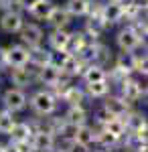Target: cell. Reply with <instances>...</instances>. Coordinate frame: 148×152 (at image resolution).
<instances>
[{
	"label": "cell",
	"mask_w": 148,
	"mask_h": 152,
	"mask_svg": "<svg viewBox=\"0 0 148 152\" xmlns=\"http://www.w3.org/2000/svg\"><path fill=\"white\" fill-rule=\"evenodd\" d=\"M31 105H33V110L37 114H41V116H49V114H53L55 112V97L49 94V91H39V94L33 95V99H31Z\"/></svg>",
	"instance_id": "obj_1"
},
{
	"label": "cell",
	"mask_w": 148,
	"mask_h": 152,
	"mask_svg": "<svg viewBox=\"0 0 148 152\" xmlns=\"http://www.w3.org/2000/svg\"><path fill=\"white\" fill-rule=\"evenodd\" d=\"M124 95L128 102H134L142 95V87L136 81H124Z\"/></svg>",
	"instance_id": "obj_23"
},
{
	"label": "cell",
	"mask_w": 148,
	"mask_h": 152,
	"mask_svg": "<svg viewBox=\"0 0 148 152\" xmlns=\"http://www.w3.org/2000/svg\"><path fill=\"white\" fill-rule=\"evenodd\" d=\"M16 120L12 118V112H0V134H10Z\"/></svg>",
	"instance_id": "obj_20"
},
{
	"label": "cell",
	"mask_w": 148,
	"mask_h": 152,
	"mask_svg": "<svg viewBox=\"0 0 148 152\" xmlns=\"http://www.w3.org/2000/svg\"><path fill=\"white\" fill-rule=\"evenodd\" d=\"M77 130H79V126H77V124H73V122H65V124L61 126V134H65L67 138L75 140V136H77Z\"/></svg>",
	"instance_id": "obj_27"
},
{
	"label": "cell",
	"mask_w": 148,
	"mask_h": 152,
	"mask_svg": "<svg viewBox=\"0 0 148 152\" xmlns=\"http://www.w3.org/2000/svg\"><path fill=\"white\" fill-rule=\"evenodd\" d=\"M53 10H55V4L51 0H37L34 6L31 8V14L34 18H39V20H47Z\"/></svg>",
	"instance_id": "obj_10"
},
{
	"label": "cell",
	"mask_w": 148,
	"mask_h": 152,
	"mask_svg": "<svg viewBox=\"0 0 148 152\" xmlns=\"http://www.w3.org/2000/svg\"><path fill=\"white\" fill-rule=\"evenodd\" d=\"M102 16L108 24H114V23H118V20H122V16H124V4H122V2H116V0H110V2L103 6Z\"/></svg>",
	"instance_id": "obj_7"
},
{
	"label": "cell",
	"mask_w": 148,
	"mask_h": 152,
	"mask_svg": "<svg viewBox=\"0 0 148 152\" xmlns=\"http://www.w3.org/2000/svg\"><path fill=\"white\" fill-rule=\"evenodd\" d=\"M97 140L102 142L103 146H110V144H114V142L118 140V138H116L114 134H110V132H108V130H103L102 134H97Z\"/></svg>",
	"instance_id": "obj_30"
},
{
	"label": "cell",
	"mask_w": 148,
	"mask_h": 152,
	"mask_svg": "<svg viewBox=\"0 0 148 152\" xmlns=\"http://www.w3.org/2000/svg\"><path fill=\"white\" fill-rule=\"evenodd\" d=\"M21 39H23V43H26L29 47L37 49L41 45V41H43V28L37 26V24H24L23 31H21Z\"/></svg>",
	"instance_id": "obj_6"
},
{
	"label": "cell",
	"mask_w": 148,
	"mask_h": 152,
	"mask_svg": "<svg viewBox=\"0 0 148 152\" xmlns=\"http://www.w3.org/2000/svg\"><path fill=\"white\" fill-rule=\"evenodd\" d=\"M31 134H33V130H31L29 124H14V128L10 132V138H12V142H29Z\"/></svg>",
	"instance_id": "obj_17"
},
{
	"label": "cell",
	"mask_w": 148,
	"mask_h": 152,
	"mask_svg": "<svg viewBox=\"0 0 148 152\" xmlns=\"http://www.w3.org/2000/svg\"><path fill=\"white\" fill-rule=\"evenodd\" d=\"M126 126H130V128L134 130V132H138L140 128H144L146 126V120H144V116H140V114H136V116H132L128 122H126Z\"/></svg>",
	"instance_id": "obj_28"
},
{
	"label": "cell",
	"mask_w": 148,
	"mask_h": 152,
	"mask_svg": "<svg viewBox=\"0 0 148 152\" xmlns=\"http://www.w3.org/2000/svg\"><path fill=\"white\" fill-rule=\"evenodd\" d=\"M116 2H122V0H116Z\"/></svg>",
	"instance_id": "obj_36"
},
{
	"label": "cell",
	"mask_w": 148,
	"mask_h": 152,
	"mask_svg": "<svg viewBox=\"0 0 148 152\" xmlns=\"http://www.w3.org/2000/svg\"><path fill=\"white\" fill-rule=\"evenodd\" d=\"M0 152H8V150H6V148H4V146H2V144H0Z\"/></svg>",
	"instance_id": "obj_34"
},
{
	"label": "cell",
	"mask_w": 148,
	"mask_h": 152,
	"mask_svg": "<svg viewBox=\"0 0 148 152\" xmlns=\"http://www.w3.org/2000/svg\"><path fill=\"white\" fill-rule=\"evenodd\" d=\"M79 67H81V59L71 53V55L67 57V61H65V65L61 67V71H65V73H69V75H77V73L81 71Z\"/></svg>",
	"instance_id": "obj_22"
},
{
	"label": "cell",
	"mask_w": 148,
	"mask_h": 152,
	"mask_svg": "<svg viewBox=\"0 0 148 152\" xmlns=\"http://www.w3.org/2000/svg\"><path fill=\"white\" fill-rule=\"evenodd\" d=\"M106 20H103V16L100 14V16H91L89 20L85 23V33H87V37H100L103 33V28H106Z\"/></svg>",
	"instance_id": "obj_15"
},
{
	"label": "cell",
	"mask_w": 148,
	"mask_h": 152,
	"mask_svg": "<svg viewBox=\"0 0 148 152\" xmlns=\"http://www.w3.org/2000/svg\"><path fill=\"white\" fill-rule=\"evenodd\" d=\"M10 79H12V83H14V85L26 87L29 83L33 81V73H31V69H26V65H24V67H12Z\"/></svg>",
	"instance_id": "obj_12"
},
{
	"label": "cell",
	"mask_w": 148,
	"mask_h": 152,
	"mask_svg": "<svg viewBox=\"0 0 148 152\" xmlns=\"http://www.w3.org/2000/svg\"><path fill=\"white\" fill-rule=\"evenodd\" d=\"M2 102H4V107L10 110V112H21L24 105H26V95H24L23 89H8L2 95Z\"/></svg>",
	"instance_id": "obj_3"
},
{
	"label": "cell",
	"mask_w": 148,
	"mask_h": 152,
	"mask_svg": "<svg viewBox=\"0 0 148 152\" xmlns=\"http://www.w3.org/2000/svg\"><path fill=\"white\" fill-rule=\"evenodd\" d=\"M39 79L45 85H57L61 81V69L53 63H47L43 67H39Z\"/></svg>",
	"instance_id": "obj_8"
},
{
	"label": "cell",
	"mask_w": 148,
	"mask_h": 152,
	"mask_svg": "<svg viewBox=\"0 0 148 152\" xmlns=\"http://www.w3.org/2000/svg\"><path fill=\"white\" fill-rule=\"evenodd\" d=\"M26 63H31V47H21V45H12L6 49V65L10 67H24Z\"/></svg>",
	"instance_id": "obj_2"
},
{
	"label": "cell",
	"mask_w": 148,
	"mask_h": 152,
	"mask_svg": "<svg viewBox=\"0 0 148 152\" xmlns=\"http://www.w3.org/2000/svg\"><path fill=\"white\" fill-rule=\"evenodd\" d=\"M83 79L87 83H95V81H106V71L102 69V65H89L85 73H83Z\"/></svg>",
	"instance_id": "obj_18"
},
{
	"label": "cell",
	"mask_w": 148,
	"mask_h": 152,
	"mask_svg": "<svg viewBox=\"0 0 148 152\" xmlns=\"http://www.w3.org/2000/svg\"><path fill=\"white\" fill-rule=\"evenodd\" d=\"M67 10L73 14V16H83L89 10V0H69Z\"/></svg>",
	"instance_id": "obj_19"
},
{
	"label": "cell",
	"mask_w": 148,
	"mask_h": 152,
	"mask_svg": "<svg viewBox=\"0 0 148 152\" xmlns=\"http://www.w3.org/2000/svg\"><path fill=\"white\" fill-rule=\"evenodd\" d=\"M146 16H148V6H146Z\"/></svg>",
	"instance_id": "obj_35"
},
{
	"label": "cell",
	"mask_w": 148,
	"mask_h": 152,
	"mask_svg": "<svg viewBox=\"0 0 148 152\" xmlns=\"http://www.w3.org/2000/svg\"><path fill=\"white\" fill-rule=\"evenodd\" d=\"M69 18H71V12H69L67 8H63V10H61V8H55L47 20L53 24L55 28H65L69 24Z\"/></svg>",
	"instance_id": "obj_14"
},
{
	"label": "cell",
	"mask_w": 148,
	"mask_h": 152,
	"mask_svg": "<svg viewBox=\"0 0 148 152\" xmlns=\"http://www.w3.org/2000/svg\"><path fill=\"white\" fill-rule=\"evenodd\" d=\"M6 65V49L0 47V67H4Z\"/></svg>",
	"instance_id": "obj_33"
},
{
	"label": "cell",
	"mask_w": 148,
	"mask_h": 152,
	"mask_svg": "<svg viewBox=\"0 0 148 152\" xmlns=\"http://www.w3.org/2000/svg\"><path fill=\"white\" fill-rule=\"evenodd\" d=\"M34 2H37V0H18V4H21L23 8H29V10L34 6Z\"/></svg>",
	"instance_id": "obj_32"
},
{
	"label": "cell",
	"mask_w": 148,
	"mask_h": 152,
	"mask_svg": "<svg viewBox=\"0 0 148 152\" xmlns=\"http://www.w3.org/2000/svg\"><path fill=\"white\" fill-rule=\"evenodd\" d=\"M23 16H21V12H12L8 10L6 14H2V18H0V28L4 31V33H21L23 31Z\"/></svg>",
	"instance_id": "obj_5"
},
{
	"label": "cell",
	"mask_w": 148,
	"mask_h": 152,
	"mask_svg": "<svg viewBox=\"0 0 148 152\" xmlns=\"http://www.w3.org/2000/svg\"><path fill=\"white\" fill-rule=\"evenodd\" d=\"M132 69H136L138 73H142V75H148V57H138V59H134Z\"/></svg>",
	"instance_id": "obj_29"
},
{
	"label": "cell",
	"mask_w": 148,
	"mask_h": 152,
	"mask_svg": "<svg viewBox=\"0 0 148 152\" xmlns=\"http://www.w3.org/2000/svg\"><path fill=\"white\" fill-rule=\"evenodd\" d=\"M103 107L112 114V116H126L128 114V99H122V97H108Z\"/></svg>",
	"instance_id": "obj_9"
},
{
	"label": "cell",
	"mask_w": 148,
	"mask_h": 152,
	"mask_svg": "<svg viewBox=\"0 0 148 152\" xmlns=\"http://www.w3.org/2000/svg\"><path fill=\"white\" fill-rule=\"evenodd\" d=\"M108 89H110V85L106 81H95V83H87V91H89L91 97H103V95L108 94Z\"/></svg>",
	"instance_id": "obj_25"
},
{
	"label": "cell",
	"mask_w": 148,
	"mask_h": 152,
	"mask_svg": "<svg viewBox=\"0 0 148 152\" xmlns=\"http://www.w3.org/2000/svg\"><path fill=\"white\" fill-rule=\"evenodd\" d=\"M69 33H65L63 28H55L51 35H49V43L55 51H67L69 47Z\"/></svg>",
	"instance_id": "obj_11"
},
{
	"label": "cell",
	"mask_w": 148,
	"mask_h": 152,
	"mask_svg": "<svg viewBox=\"0 0 148 152\" xmlns=\"http://www.w3.org/2000/svg\"><path fill=\"white\" fill-rule=\"evenodd\" d=\"M126 128H128V126H126V122L120 116H112L106 124H103V130H108L110 134H114L116 138H122V136L126 134Z\"/></svg>",
	"instance_id": "obj_13"
},
{
	"label": "cell",
	"mask_w": 148,
	"mask_h": 152,
	"mask_svg": "<svg viewBox=\"0 0 148 152\" xmlns=\"http://www.w3.org/2000/svg\"><path fill=\"white\" fill-rule=\"evenodd\" d=\"M75 140H77V142H83V144H87V146H89L91 142L97 140V134H95V132H93L91 128H87V126L83 124V126H79V130H77V136H75Z\"/></svg>",
	"instance_id": "obj_21"
},
{
	"label": "cell",
	"mask_w": 148,
	"mask_h": 152,
	"mask_svg": "<svg viewBox=\"0 0 148 152\" xmlns=\"http://www.w3.org/2000/svg\"><path fill=\"white\" fill-rule=\"evenodd\" d=\"M67 122H73L77 126H83L85 124V110L81 105H73L67 112Z\"/></svg>",
	"instance_id": "obj_24"
},
{
	"label": "cell",
	"mask_w": 148,
	"mask_h": 152,
	"mask_svg": "<svg viewBox=\"0 0 148 152\" xmlns=\"http://www.w3.org/2000/svg\"><path fill=\"white\" fill-rule=\"evenodd\" d=\"M69 152H89V150H87V144L77 142V140H71L69 142Z\"/></svg>",
	"instance_id": "obj_31"
},
{
	"label": "cell",
	"mask_w": 148,
	"mask_h": 152,
	"mask_svg": "<svg viewBox=\"0 0 148 152\" xmlns=\"http://www.w3.org/2000/svg\"><path fill=\"white\" fill-rule=\"evenodd\" d=\"M116 41H118V47L122 49V51L132 53V51L140 45V35H138L134 28H124V31H120V33H118Z\"/></svg>",
	"instance_id": "obj_4"
},
{
	"label": "cell",
	"mask_w": 148,
	"mask_h": 152,
	"mask_svg": "<svg viewBox=\"0 0 148 152\" xmlns=\"http://www.w3.org/2000/svg\"><path fill=\"white\" fill-rule=\"evenodd\" d=\"M63 97L73 105H81V102H83V94H81L79 89H75V87H69L67 91L63 94Z\"/></svg>",
	"instance_id": "obj_26"
},
{
	"label": "cell",
	"mask_w": 148,
	"mask_h": 152,
	"mask_svg": "<svg viewBox=\"0 0 148 152\" xmlns=\"http://www.w3.org/2000/svg\"><path fill=\"white\" fill-rule=\"evenodd\" d=\"M53 134L51 132H45V130H41V132H37L34 134V140H33V146L34 150H51L53 148Z\"/></svg>",
	"instance_id": "obj_16"
}]
</instances>
